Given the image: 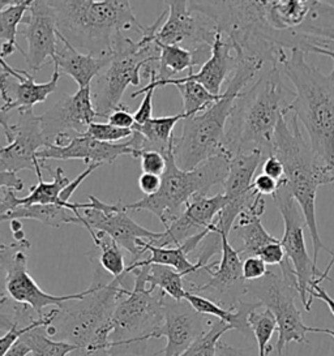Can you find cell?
<instances>
[{
	"label": "cell",
	"mask_w": 334,
	"mask_h": 356,
	"mask_svg": "<svg viewBox=\"0 0 334 356\" xmlns=\"http://www.w3.org/2000/svg\"><path fill=\"white\" fill-rule=\"evenodd\" d=\"M86 256L93 265V280L85 298L58 308V316L52 323L56 329L54 339L77 346L70 356H111L115 308L128 290L125 286L128 274L113 278L94 254L88 252Z\"/></svg>",
	"instance_id": "1"
},
{
	"label": "cell",
	"mask_w": 334,
	"mask_h": 356,
	"mask_svg": "<svg viewBox=\"0 0 334 356\" xmlns=\"http://www.w3.org/2000/svg\"><path fill=\"white\" fill-rule=\"evenodd\" d=\"M282 74L280 65H271L238 95L225 134L223 149L230 158L252 150L271 156L274 132L295 99Z\"/></svg>",
	"instance_id": "2"
},
{
	"label": "cell",
	"mask_w": 334,
	"mask_h": 356,
	"mask_svg": "<svg viewBox=\"0 0 334 356\" xmlns=\"http://www.w3.org/2000/svg\"><path fill=\"white\" fill-rule=\"evenodd\" d=\"M196 11L216 22L218 32L231 43L240 58L259 59L280 65L287 59L286 49L299 50L301 35L294 31L278 32L271 26L264 0L188 1Z\"/></svg>",
	"instance_id": "3"
},
{
	"label": "cell",
	"mask_w": 334,
	"mask_h": 356,
	"mask_svg": "<svg viewBox=\"0 0 334 356\" xmlns=\"http://www.w3.org/2000/svg\"><path fill=\"white\" fill-rule=\"evenodd\" d=\"M271 156L281 161L287 187L302 209L312 241L313 262L317 266L321 250L331 256L334 254L321 241L316 220L317 189L321 186H334V172L313 153L294 114L289 119L285 116L280 120L273 137Z\"/></svg>",
	"instance_id": "4"
},
{
	"label": "cell",
	"mask_w": 334,
	"mask_h": 356,
	"mask_svg": "<svg viewBox=\"0 0 334 356\" xmlns=\"http://www.w3.org/2000/svg\"><path fill=\"white\" fill-rule=\"evenodd\" d=\"M58 32L77 50L94 56H110L119 35L145 25L137 22L131 1L125 0H54Z\"/></svg>",
	"instance_id": "5"
},
{
	"label": "cell",
	"mask_w": 334,
	"mask_h": 356,
	"mask_svg": "<svg viewBox=\"0 0 334 356\" xmlns=\"http://www.w3.org/2000/svg\"><path fill=\"white\" fill-rule=\"evenodd\" d=\"M281 67L295 90L290 113L305 128L313 153L334 172V62L325 74L294 50Z\"/></svg>",
	"instance_id": "6"
},
{
	"label": "cell",
	"mask_w": 334,
	"mask_h": 356,
	"mask_svg": "<svg viewBox=\"0 0 334 356\" xmlns=\"http://www.w3.org/2000/svg\"><path fill=\"white\" fill-rule=\"evenodd\" d=\"M259 59L241 58L221 99L207 111L182 120L183 131L175 138L174 156L177 168L193 170L209 158L225 153V134L238 95L253 83L264 67Z\"/></svg>",
	"instance_id": "7"
},
{
	"label": "cell",
	"mask_w": 334,
	"mask_h": 356,
	"mask_svg": "<svg viewBox=\"0 0 334 356\" xmlns=\"http://www.w3.org/2000/svg\"><path fill=\"white\" fill-rule=\"evenodd\" d=\"M177 138V137H175ZM175 140L164 154L166 157V171L164 172L162 186L156 195L145 196L132 204H125L131 211H149L154 214L166 229L183 214L189 202L196 196H207L209 189L225 183L228 178L231 158L222 153L209 158L193 170L177 168L174 156Z\"/></svg>",
	"instance_id": "8"
},
{
	"label": "cell",
	"mask_w": 334,
	"mask_h": 356,
	"mask_svg": "<svg viewBox=\"0 0 334 356\" xmlns=\"http://www.w3.org/2000/svg\"><path fill=\"white\" fill-rule=\"evenodd\" d=\"M149 268L140 266L131 273L135 275V286L122 295L115 308L111 356L144 355L148 341L164 324L167 295L156 287H148Z\"/></svg>",
	"instance_id": "9"
},
{
	"label": "cell",
	"mask_w": 334,
	"mask_h": 356,
	"mask_svg": "<svg viewBox=\"0 0 334 356\" xmlns=\"http://www.w3.org/2000/svg\"><path fill=\"white\" fill-rule=\"evenodd\" d=\"M168 11H164L152 25L146 26L138 41L127 34L119 35L114 46L113 59L102 74L95 79L93 102L95 111L101 118H109L120 108L122 97L129 85L138 86L141 68L152 62H158L161 50L157 44V33L165 22Z\"/></svg>",
	"instance_id": "10"
},
{
	"label": "cell",
	"mask_w": 334,
	"mask_h": 356,
	"mask_svg": "<svg viewBox=\"0 0 334 356\" xmlns=\"http://www.w3.org/2000/svg\"><path fill=\"white\" fill-rule=\"evenodd\" d=\"M296 296H299L298 286L273 270H268L261 280L246 284V300L260 303L277 320L278 356H289L287 350L292 342L308 343L307 333L312 330V326L304 324L302 314L295 305Z\"/></svg>",
	"instance_id": "11"
},
{
	"label": "cell",
	"mask_w": 334,
	"mask_h": 356,
	"mask_svg": "<svg viewBox=\"0 0 334 356\" xmlns=\"http://www.w3.org/2000/svg\"><path fill=\"white\" fill-rule=\"evenodd\" d=\"M31 243L25 241H13L12 244L0 245V269L3 273V293L1 296L8 298L12 302L29 305L38 317H43L46 307L59 308L71 300H80L86 296L85 291L70 295H51L45 293L33 280L28 270L26 252L31 250Z\"/></svg>",
	"instance_id": "12"
},
{
	"label": "cell",
	"mask_w": 334,
	"mask_h": 356,
	"mask_svg": "<svg viewBox=\"0 0 334 356\" xmlns=\"http://www.w3.org/2000/svg\"><path fill=\"white\" fill-rule=\"evenodd\" d=\"M277 208L281 213L285 231L282 236L281 244L286 253V257L292 264V268L298 278L299 298L307 312H311L310 308V291L313 282L317 281L323 272L315 265L313 259L310 257L304 238V226H307L302 209L298 205L296 200L287 187L285 178L280 181L277 192L271 196Z\"/></svg>",
	"instance_id": "13"
},
{
	"label": "cell",
	"mask_w": 334,
	"mask_h": 356,
	"mask_svg": "<svg viewBox=\"0 0 334 356\" xmlns=\"http://www.w3.org/2000/svg\"><path fill=\"white\" fill-rule=\"evenodd\" d=\"M168 16L157 33V41L164 44L180 46L196 56L201 68L212 56L217 37V25L204 13L193 10L188 1H164Z\"/></svg>",
	"instance_id": "14"
},
{
	"label": "cell",
	"mask_w": 334,
	"mask_h": 356,
	"mask_svg": "<svg viewBox=\"0 0 334 356\" xmlns=\"http://www.w3.org/2000/svg\"><path fill=\"white\" fill-rule=\"evenodd\" d=\"M17 122L12 124L8 115L0 114V124L8 143L0 149V171L34 170L40 180L43 179L42 165L37 154L47 147L40 115H35L33 108L17 110Z\"/></svg>",
	"instance_id": "15"
},
{
	"label": "cell",
	"mask_w": 334,
	"mask_h": 356,
	"mask_svg": "<svg viewBox=\"0 0 334 356\" xmlns=\"http://www.w3.org/2000/svg\"><path fill=\"white\" fill-rule=\"evenodd\" d=\"M83 220L81 225L90 236L95 231L104 232L113 238L123 250L129 252L138 261L140 256L144 253L138 247V241L145 239L148 241H157L161 236V232L146 230L145 227L137 225L125 209V204L119 200L115 204H107L98 197L89 196L88 208L81 210Z\"/></svg>",
	"instance_id": "16"
},
{
	"label": "cell",
	"mask_w": 334,
	"mask_h": 356,
	"mask_svg": "<svg viewBox=\"0 0 334 356\" xmlns=\"http://www.w3.org/2000/svg\"><path fill=\"white\" fill-rule=\"evenodd\" d=\"M97 116L92 85L79 89L74 95H63L55 105L40 115L47 147H63L73 137L84 136Z\"/></svg>",
	"instance_id": "17"
},
{
	"label": "cell",
	"mask_w": 334,
	"mask_h": 356,
	"mask_svg": "<svg viewBox=\"0 0 334 356\" xmlns=\"http://www.w3.org/2000/svg\"><path fill=\"white\" fill-rule=\"evenodd\" d=\"M222 239V259L205 266L209 274L207 282L191 289L187 293H198L218 304L228 311H237L246 300V280L243 277V260L239 252L229 241V235L216 231Z\"/></svg>",
	"instance_id": "18"
},
{
	"label": "cell",
	"mask_w": 334,
	"mask_h": 356,
	"mask_svg": "<svg viewBox=\"0 0 334 356\" xmlns=\"http://www.w3.org/2000/svg\"><path fill=\"white\" fill-rule=\"evenodd\" d=\"M21 24V34L28 41L24 58L31 71L38 72L49 58L54 63L59 44L56 13L50 0H33Z\"/></svg>",
	"instance_id": "19"
},
{
	"label": "cell",
	"mask_w": 334,
	"mask_h": 356,
	"mask_svg": "<svg viewBox=\"0 0 334 356\" xmlns=\"http://www.w3.org/2000/svg\"><path fill=\"white\" fill-rule=\"evenodd\" d=\"M164 314V324L153 335V338H166L165 348L158 353L161 356L182 355L207 333L205 324L210 320L205 314H198L186 299L175 300L166 296Z\"/></svg>",
	"instance_id": "20"
},
{
	"label": "cell",
	"mask_w": 334,
	"mask_h": 356,
	"mask_svg": "<svg viewBox=\"0 0 334 356\" xmlns=\"http://www.w3.org/2000/svg\"><path fill=\"white\" fill-rule=\"evenodd\" d=\"M0 63V93L4 102L0 114L10 115L12 110L33 108L37 104H43L56 90L61 79L58 68H54L51 79L47 83L37 84L29 72L10 67L6 59H1Z\"/></svg>",
	"instance_id": "21"
},
{
	"label": "cell",
	"mask_w": 334,
	"mask_h": 356,
	"mask_svg": "<svg viewBox=\"0 0 334 356\" xmlns=\"http://www.w3.org/2000/svg\"><path fill=\"white\" fill-rule=\"evenodd\" d=\"M223 193L208 196H196L189 202L183 214L161 232L157 241H149L156 247H179L188 239L208 230L218 217L221 210L228 205Z\"/></svg>",
	"instance_id": "22"
},
{
	"label": "cell",
	"mask_w": 334,
	"mask_h": 356,
	"mask_svg": "<svg viewBox=\"0 0 334 356\" xmlns=\"http://www.w3.org/2000/svg\"><path fill=\"white\" fill-rule=\"evenodd\" d=\"M122 156H131L135 158V150L129 143L111 144L102 143L86 136L73 137L67 145H50L38 152L37 157L41 161L42 168H46V159L55 161H68V159H81L85 165H104L114 163ZM90 166V165H89Z\"/></svg>",
	"instance_id": "23"
},
{
	"label": "cell",
	"mask_w": 334,
	"mask_h": 356,
	"mask_svg": "<svg viewBox=\"0 0 334 356\" xmlns=\"http://www.w3.org/2000/svg\"><path fill=\"white\" fill-rule=\"evenodd\" d=\"M240 59L241 58L234 50L231 43L218 32L212 49V56L208 62L200 68L198 72H193V70H189L187 76L184 77H175L165 81H159L157 77L156 86L164 88L166 85L196 81L198 84L202 85L212 95H221L222 85L230 74L235 72Z\"/></svg>",
	"instance_id": "24"
},
{
	"label": "cell",
	"mask_w": 334,
	"mask_h": 356,
	"mask_svg": "<svg viewBox=\"0 0 334 356\" xmlns=\"http://www.w3.org/2000/svg\"><path fill=\"white\" fill-rule=\"evenodd\" d=\"M52 181L47 183L43 179H40L37 186L31 187V193L26 197H17L16 191L8 188H1L0 191V214H6L7 211L16 209L19 207H31V205H50V204H62L72 210L73 213L81 220V210L85 209L86 202H71L63 201L62 192L67 188L72 180L64 175L62 168H55L51 172Z\"/></svg>",
	"instance_id": "25"
},
{
	"label": "cell",
	"mask_w": 334,
	"mask_h": 356,
	"mask_svg": "<svg viewBox=\"0 0 334 356\" xmlns=\"http://www.w3.org/2000/svg\"><path fill=\"white\" fill-rule=\"evenodd\" d=\"M58 37L59 44L54 60V68H58L61 74L71 76L79 85V89L90 86L94 79L104 72L113 59V55L94 56L90 54L80 53L59 32Z\"/></svg>",
	"instance_id": "26"
},
{
	"label": "cell",
	"mask_w": 334,
	"mask_h": 356,
	"mask_svg": "<svg viewBox=\"0 0 334 356\" xmlns=\"http://www.w3.org/2000/svg\"><path fill=\"white\" fill-rule=\"evenodd\" d=\"M267 157L261 150L243 152L230 159L229 174L223 183V195L229 202L250 204L259 196L253 189V177Z\"/></svg>",
	"instance_id": "27"
},
{
	"label": "cell",
	"mask_w": 334,
	"mask_h": 356,
	"mask_svg": "<svg viewBox=\"0 0 334 356\" xmlns=\"http://www.w3.org/2000/svg\"><path fill=\"white\" fill-rule=\"evenodd\" d=\"M265 207L267 204L264 196L259 195L250 208L241 211L232 227L241 241V248L238 252L243 261L248 257H259L267 245L280 241L262 226L261 217L265 211Z\"/></svg>",
	"instance_id": "28"
},
{
	"label": "cell",
	"mask_w": 334,
	"mask_h": 356,
	"mask_svg": "<svg viewBox=\"0 0 334 356\" xmlns=\"http://www.w3.org/2000/svg\"><path fill=\"white\" fill-rule=\"evenodd\" d=\"M138 247L145 253L150 252V257L144 261H132L128 268L127 273L131 274L140 266H150V265H165L175 269L177 272L182 273L184 277L196 274V273L204 270L201 265L198 262H191L188 260V252L184 245L179 247H156L150 244L145 239L138 241Z\"/></svg>",
	"instance_id": "29"
},
{
	"label": "cell",
	"mask_w": 334,
	"mask_h": 356,
	"mask_svg": "<svg viewBox=\"0 0 334 356\" xmlns=\"http://www.w3.org/2000/svg\"><path fill=\"white\" fill-rule=\"evenodd\" d=\"M31 0H21V1H0V56L6 59L19 50L22 56L25 51L17 44V33L26 12L31 8Z\"/></svg>",
	"instance_id": "30"
},
{
	"label": "cell",
	"mask_w": 334,
	"mask_h": 356,
	"mask_svg": "<svg viewBox=\"0 0 334 356\" xmlns=\"http://www.w3.org/2000/svg\"><path fill=\"white\" fill-rule=\"evenodd\" d=\"M38 220L50 227H61L63 225H81V220L73 213L72 210L62 204L50 205H31V207H19L16 209L0 214V220Z\"/></svg>",
	"instance_id": "31"
},
{
	"label": "cell",
	"mask_w": 334,
	"mask_h": 356,
	"mask_svg": "<svg viewBox=\"0 0 334 356\" xmlns=\"http://www.w3.org/2000/svg\"><path fill=\"white\" fill-rule=\"evenodd\" d=\"M311 7V0H264L267 19L278 32L296 31Z\"/></svg>",
	"instance_id": "32"
},
{
	"label": "cell",
	"mask_w": 334,
	"mask_h": 356,
	"mask_svg": "<svg viewBox=\"0 0 334 356\" xmlns=\"http://www.w3.org/2000/svg\"><path fill=\"white\" fill-rule=\"evenodd\" d=\"M94 243L93 251H89L95 256L104 272L109 273L113 278H119L127 275L125 254L122 252V247L116 241L106 235L104 232L95 231L92 235Z\"/></svg>",
	"instance_id": "33"
},
{
	"label": "cell",
	"mask_w": 334,
	"mask_h": 356,
	"mask_svg": "<svg viewBox=\"0 0 334 356\" xmlns=\"http://www.w3.org/2000/svg\"><path fill=\"white\" fill-rule=\"evenodd\" d=\"M157 44L161 50L158 60L159 67L157 71V77L159 81L175 79V74H180L186 70H193V67L198 65L196 56L186 49L180 46L164 44L158 41Z\"/></svg>",
	"instance_id": "34"
},
{
	"label": "cell",
	"mask_w": 334,
	"mask_h": 356,
	"mask_svg": "<svg viewBox=\"0 0 334 356\" xmlns=\"http://www.w3.org/2000/svg\"><path fill=\"white\" fill-rule=\"evenodd\" d=\"M148 284L162 290L175 300H184L187 290L184 287V275L165 265H150L148 273Z\"/></svg>",
	"instance_id": "35"
},
{
	"label": "cell",
	"mask_w": 334,
	"mask_h": 356,
	"mask_svg": "<svg viewBox=\"0 0 334 356\" xmlns=\"http://www.w3.org/2000/svg\"><path fill=\"white\" fill-rule=\"evenodd\" d=\"M183 98V114L188 118L207 111L209 107L221 99V95H212L196 81H186L174 85Z\"/></svg>",
	"instance_id": "36"
},
{
	"label": "cell",
	"mask_w": 334,
	"mask_h": 356,
	"mask_svg": "<svg viewBox=\"0 0 334 356\" xmlns=\"http://www.w3.org/2000/svg\"><path fill=\"white\" fill-rule=\"evenodd\" d=\"M31 348L33 356H68L77 350V346L55 341L46 333V327H37L20 338Z\"/></svg>",
	"instance_id": "37"
},
{
	"label": "cell",
	"mask_w": 334,
	"mask_h": 356,
	"mask_svg": "<svg viewBox=\"0 0 334 356\" xmlns=\"http://www.w3.org/2000/svg\"><path fill=\"white\" fill-rule=\"evenodd\" d=\"M248 325L253 337L257 343V356H268L271 353V339L274 332L278 330V324L269 309H264L262 312L253 311L248 316Z\"/></svg>",
	"instance_id": "38"
},
{
	"label": "cell",
	"mask_w": 334,
	"mask_h": 356,
	"mask_svg": "<svg viewBox=\"0 0 334 356\" xmlns=\"http://www.w3.org/2000/svg\"><path fill=\"white\" fill-rule=\"evenodd\" d=\"M208 325L207 333L200 337L193 345L179 356H217V347L221 337L229 330H232V327L218 318L209 321Z\"/></svg>",
	"instance_id": "39"
},
{
	"label": "cell",
	"mask_w": 334,
	"mask_h": 356,
	"mask_svg": "<svg viewBox=\"0 0 334 356\" xmlns=\"http://www.w3.org/2000/svg\"><path fill=\"white\" fill-rule=\"evenodd\" d=\"M144 74L149 77V83L143 89L134 92L131 95V98H136L138 95H144L141 104L138 106L137 111L134 114L136 124H144L148 120H150L153 118L152 116L153 115V95H154V90L157 89V70H154L150 65H148L145 71H144Z\"/></svg>",
	"instance_id": "40"
},
{
	"label": "cell",
	"mask_w": 334,
	"mask_h": 356,
	"mask_svg": "<svg viewBox=\"0 0 334 356\" xmlns=\"http://www.w3.org/2000/svg\"><path fill=\"white\" fill-rule=\"evenodd\" d=\"M134 135L132 129H122V128H116L111 126L110 123H92L86 134L84 136L90 137L97 141H102V143H111L115 144V141L123 140V138H131Z\"/></svg>",
	"instance_id": "41"
},
{
	"label": "cell",
	"mask_w": 334,
	"mask_h": 356,
	"mask_svg": "<svg viewBox=\"0 0 334 356\" xmlns=\"http://www.w3.org/2000/svg\"><path fill=\"white\" fill-rule=\"evenodd\" d=\"M141 161V168H143V172L146 174H154L158 177H162L164 172L166 171L167 161L166 157L156 152V150H145L140 154Z\"/></svg>",
	"instance_id": "42"
},
{
	"label": "cell",
	"mask_w": 334,
	"mask_h": 356,
	"mask_svg": "<svg viewBox=\"0 0 334 356\" xmlns=\"http://www.w3.org/2000/svg\"><path fill=\"white\" fill-rule=\"evenodd\" d=\"M268 273L267 264L260 257H248L243 261V277L246 282L261 280Z\"/></svg>",
	"instance_id": "43"
},
{
	"label": "cell",
	"mask_w": 334,
	"mask_h": 356,
	"mask_svg": "<svg viewBox=\"0 0 334 356\" xmlns=\"http://www.w3.org/2000/svg\"><path fill=\"white\" fill-rule=\"evenodd\" d=\"M109 123L111 126L116 127V128H122V129H132L136 126L135 116L129 113V107L127 105H123L120 108L115 110L113 114L107 118Z\"/></svg>",
	"instance_id": "44"
},
{
	"label": "cell",
	"mask_w": 334,
	"mask_h": 356,
	"mask_svg": "<svg viewBox=\"0 0 334 356\" xmlns=\"http://www.w3.org/2000/svg\"><path fill=\"white\" fill-rule=\"evenodd\" d=\"M261 260L265 262L267 265H281L282 262L286 260V253L282 247L281 241L271 243L269 245H267L260 253Z\"/></svg>",
	"instance_id": "45"
},
{
	"label": "cell",
	"mask_w": 334,
	"mask_h": 356,
	"mask_svg": "<svg viewBox=\"0 0 334 356\" xmlns=\"http://www.w3.org/2000/svg\"><path fill=\"white\" fill-rule=\"evenodd\" d=\"M278 186H280V181L271 179V177H268L265 174L257 175L256 178L253 179V184H252L253 189L261 196H265V195L273 196L277 192Z\"/></svg>",
	"instance_id": "46"
},
{
	"label": "cell",
	"mask_w": 334,
	"mask_h": 356,
	"mask_svg": "<svg viewBox=\"0 0 334 356\" xmlns=\"http://www.w3.org/2000/svg\"><path fill=\"white\" fill-rule=\"evenodd\" d=\"M161 186H162V178L154 174L143 172L141 177L138 178V187L145 196L156 195L157 192L161 189Z\"/></svg>",
	"instance_id": "47"
},
{
	"label": "cell",
	"mask_w": 334,
	"mask_h": 356,
	"mask_svg": "<svg viewBox=\"0 0 334 356\" xmlns=\"http://www.w3.org/2000/svg\"><path fill=\"white\" fill-rule=\"evenodd\" d=\"M262 174L271 177V179L281 181L285 178V168L281 161L276 156H269L262 163Z\"/></svg>",
	"instance_id": "48"
},
{
	"label": "cell",
	"mask_w": 334,
	"mask_h": 356,
	"mask_svg": "<svg viewBox=\"0 0 334 356\" xmlns=\"http://www.w3.org/2000/svg\"><path fill=\"white\" fill-rule=\"evenodd\" d=\"M0 184L1 188L12 189L16 192H20L25 188L24 180L17 177V172L12 171H0Z\"/></svg>",
	"instance_id": "49"
},
{
	"label": "cell",
	"mask_w": 334,
	"mask_h": 356,
	"mask_svg": "<svg viewBox=\"0 0 334 356\" xmlns=\"http://www.w3.org/2000/svg\"><path fill=\"white\" fill-rule=\"evenodd\" d=\"M217 356H255L252 353L243 350V348H237L229 346L226 342L219 341L218 347H217Z\"/></svg>",
	"instance_id": "50"
},
{
	"label": "cell",
	"mask_w": 334,
	"mask_h": 356,
	"mask_svg": "<svg viewBox=\"0 0 334 356\" xmlns=\"http://www.w3.org/2000/svg\"><path fill=\"white\" fill-rule=\"evenodd\" d=\"M29 354H31V348L29 345L19 339L3 356H28Z\"/></svg>",
	"instance_id": "51"
},
{
	"label": "cell",
	"mask_w": 334,
	"mask_h": 356,
	"mask_svg": "<svg viewBox=\"0 0 334 356\" xmlns=\"http://www.w3.org/2000/svg\"><path fill=\"white\" fill-rule=\"evenodd\" d=\"M334 266V254L332 256V260H331V262H329V265L326 266V269L324 270L323 274H321V277L317 280V281H315L313 283H316V284H321V282L323 281H325V280H329V281H332L331 278H329V272L333 269Z\"/></svg>",
	"instance_id": "52"
},
{
	"label": "cell",
	"mask_w": 334,
	"mask_h": 356,
	"mask_svg": "<svg viewBox=\"0 0 334 356\" xmlns=\"http://www.w3.org/2000/svg\"><path fill=\"white\" fill-rule=\"evenodd\" d=\"M10 231H12V234L19 232V231H22V222L19 220H10Z\"/></svg>",
	"instance_id": "53"
},
{
	"label": "cell",
	"mask_w": 334,
	"mask_h": 356,
	"mask_svg": "<svg viewBox=\"0 0 334 356\" xmlns=\"http://www.w3.org/2000/svg\"><path fill=\"white\" fill-rule=\"evenodd\" d=\"M312 333H324V334L332 335L334 338L333 329H324V327H312Z\"/></svg>",
	"instance_id": "54"
}]
</instances>
